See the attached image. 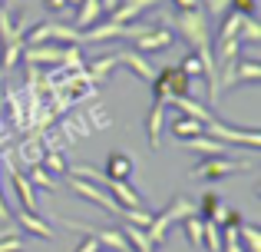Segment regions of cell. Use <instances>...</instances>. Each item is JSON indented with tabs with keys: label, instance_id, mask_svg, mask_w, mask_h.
Returning <instances> with one entry per match:
<instances>
[{
	"label": "cell",
	"instance_id": "6da1fadb",
	"mask_svg": "<svg viewBox=\"0 0 261 252\" xmlns=\"http://www.w3.org/2000/svg\"><path fill=\"white\" fill-rule=\"evenodd\" d=\"M80 43V30L70 24H60V20H40L37 27L23 33V47H33V43Z\"/></svg>",
	"mask_w": 261,
	"mask_h": 252
},
{
	"label": "cell",
	"instance_id": "7a4b0ae2",
	"mask_svg": "<svg viewBox=\"0 0 261 252\" xmlns=\"http://www.w3.org/2000/svg\"><path fill=\"white\" fill-rule=\"evenodd\" d=\"M129 43H133V50L152 57V53H162V50H169V47L175 43V30H172L169 24H149L146 30L136 33Z\"/></svg>",
	"mask_w": 261,
	"mask_h": 252
},
{
	"label": "cell",
	"instance_id": "3957f363",
	"mask_svg": "<svg viewBox=\"0 0 261 252\" xmlns=\"http://www.w3.org/2000/svg\"><path fill=\"white\" fill-rule=\"evenodd\" d=\"M238 169H251V163H242V159H235V156H208V159H202L192 169V179L208 182V179H222V176H228V173H238Z\"/></svg>",
	"mask_w": 261,
	"mask_h": 252
},
{
	"label": "cell",
	"instance_id": "277c9868",
	"mask_svg": "<svg viewBox=\"0 0 261 252\" xmlns=\"http://www.w3.org/2000/svg\"><path fill=\"white\" fill-rule=\"evenodd\" d=\"M218 70H225V77L218 80V93L225 90V86H235V83H258L261 80V63L258 60H242V63H225L218 66Z\"/></svg>",
	"mask_w": 261,
	"mask_h": 252
},
{
	"label": "cell",
	"instance_id": "5b68a950",
	"mask_svg": "<svg viewBox=\"0 0 261 252\" xmlns=\"http://www.w3.org/2000/svg\"><path fill=\"white\" fill-rule=\"evenodd\" d=\"M116 60H119V63H126V70H133L136 77L139 80H146V83H152L155 80V66H152V60L146 57V53H139V50H133V47H129V50H122V53H116Z\"/></svg>",
	"mask_w": 261,
	"mask_h": 252
},
{
	"label": "cell",
	"instance_id": "8992f818",
	"mask_svg": "<svg viewBox=\"0 0 261 252\" xmlns=\"http://www.w3.org/2000/svg\"><path fill=\"white\" fill-rule=\"evenodd\" d=\"M155 4H159V0H119V4L106 13V20H113V24H129V20H136L139 13H146L149 7H155Z\"/></svg>",
	"mask_w": 261,
	"mask_h": 252
},
{
	"label": "cell",
	"instance_id": "52a82bcc",
	"mask_svg": "<svg viewBox=\"0 0 261 252\" xmlns=\"http://www.w3.org/2000/svg\"><path fill=\"white\" fill-rule=\"evenodd\" d=\"M102 182L109 186V196H113L122 209H142V206H146V199H142L129 182H119V179H102Z\"/></svg>",
	"mask_w": 261,
	"mask_h": 252
},
{
	"label": "cell",
	"instance_id": "ba28073f",
	"mask_svg": "<svg viewBox=\"0 0 261 252\" xmlns=\"http://www.w3.org/2000/svg\"><path fill=\"white\" fill-rule=\"evenodd\" d=\"M162 120H166V100H155L152 110L146 117V140L149 149H159L162 146Z\"/></svg>",
	"mask_w": 261,
	"mask_h": 252
},
{
	"label": "cell",
	"instance_id": "9c48e42d",
	"mask_svg": "<svg viewBox=\"0 0 261 252\" xmlns=\"http://www.w3.org/2000/svg\"><path fill=\"white\" fill-rule=\"evenodd\" d=\"M133 156L126 153H109L106 156V169H102V179H119V182H129L133 176Z\"/></svg>",
	"mask_w": 261,
	"mask_h": 252
},
{
	"label": "cell",
	"instance_id": "30bf717a",
	"mask_svg": "<svg viewBox=\"0 0 261 252\" xmlns=\"http://www.w3.org/2000/svg\"><path fill=\"white\" fill-rule=\"evenodd\" d=\"M73 10H76V20H73V27H76V30H89L93 24H99V20L106 17V10H102L99 0H80Z\"/></svg>",
	"mask_w": 261,
	"mask_h": 252
},
{
	"label": "cell",
	"instance_id": "8fae6325",
	"mask_svg": "<svg viewBox=\"0 0 261 252\" xmlns=\"http://www.w3.org/2000/svg\"><path fill=\"white\" fill-rule=\"evenodd\" d=\"M7 169H10V182H13V193H17L20 206L30 209V213H37V199H33V186H30V179H27V176L20 173L17 166H7Z\"/></svg>",
	"mask_w": 261,
	"mask_h": 252
},
{
	"label": "cell",
	"instance_id": "7c38bea8",
	"mask_svg": "<svg viewBox=\"0 0 261 252\" xmlns=\"http://www.w3.org/2000/svg\"><path fill=\"white\" fill-rule=\"evenodd\" d=\"M169 129H172V136H178V140H192V136L205 133V123H198L189 113H175V117L169 120Z\"/></svg>",
	"mask_w": 261,
	"mask_h": 252
},
{
	"label": "cell",
	"instance_id": "4fadbf2b",
	"mask_svg": "<svg viewBox=\"0 0 261 252\" xmlns=\"http://www.w3.org/2000/svg\"><path fill=\"white\" fill-rule=\"evenodd\" d=\"M17 222L27 229V233H33L37 239H53V229L46 226V219H43V216L30 213V209H23V206L17 209Z\"/></svg>",
	"mask_w": 261,
	"mask_h": 252
},
{
	"label": "cell",
	"instance_id": "5bb4252c",
	"mask_svg": "<svg viewBox=\"0 0 261 252\" xmlns=\"http://www.w3.org/2000/svg\"><path fill=\"white\" fill-rule=\"evenodd\" d=\"M116 66H119V60H116V53H109V57H99V60H93V63H86L83 73H86V80H89L93 86H99L102 80H106L109 73L116 70Z\"/></svg>",
	"mask_w": 261,
	"mask_h": 252
},
{
	"label": "cell",
	"instance_id": "9a60e30c",
	"mask_svg": "<svg viewBox=\"0 0 261 252\" xmlns=\"http://www.w3.org/2000/svg\"><path fill=\"white\" fill-rule=\"evenodd\" d=\"M198 213H202V219H212L215 226H222L225 206L218 202V196H215V193H205V196H202V206H198Z\"/></svg>",
	"mask_w": 261,
	"mask_h": 252
},
{
	"label": "cell",
	"instance_id": "2e32d148",
	"mask_svg": "<svg viewBox=\"0 0 261 252\" xmlns=\"http://www.w3.org/2000/svg\"><path fill=\"white\" fill-rule=\"evenodd\" d=\"M182 233H185V239H189L195 249H202V216L189 213V216L182 219Z\"/></svg>",
	"mask_w": 261,
	"mask_h": 252
},
{
	"label": "cell",
	"instance_id": "e0dca14e",
	"mask_svg": "<svg viewBox=\"0 0 261 252\" xmlns=\"http://www.w3.org/2000/svg\"><path fill=\"white\" fill-rule=\"evenodd\" d=\"M0 47H4V53H0V66L10 70V66L20 60V53H23V40H0Z\"/></svg>",
	"mask_w": 261,
	"mask_h": 252
},
{
	"label": "cell",
	"instance_id": "ac0fdd59",
	"mask_svg": "<svg viewBox=\"0 0 261 252\" xmlns=\"http://www.w3.org/2000/svg\"><path fill=\"white\" fill-rule=\"evenodd\" d=\"M178 70H182L189 80H195V77H205V66H202V60H198V53H195V50H189V53L182 57Z\"/></svg>",
	"mask_w": 261,
	"mask_h": 252
},
{
	"label": "cell",
	"instance_id": "d6986e66",
	"mask_svg": "<svg viewBox=\"0 0 261 252\" xmlns=\"http://www.w3.org/2000/svg\"><path fill=\"white\" fill-rule=\"evenodd\" d=\"M27 179H30V186H37V189H46V193H50V189L57 186V179L50 176V169H43L40 163H37V166H30V176H27Z\"/></svg>",
	"mask_w": 261,
	"mask_h": 252
},
{
	"label": "cell",
	"instance_id": "ffe728a7",
	"mask_svg": "<svg viewBox=\"0 0 261 252\" xmlns=\"http://www.w3.org/2000/svg\"><path fill=\"white\" fill-rule=\"evenodd\" d=\"M238 236L245 239V252H261V233H258V226L245 222V226H238Z\"/></svg>",
	"mask_w": 261,
	"mask_h": 252
},
{
	"label": "cell",
	"instance_id": "44dd1931",
	"mask_svg": "<svg viewBox=\"0 0 261 252\" xmlns=\"http://www.w3.org/2000/svg\"><path fill=\"white\" fill-rule=\"evenodd\" d=\"M238 37L248 40V43H258V40H261V27H258V20H255V17H245V20H242V30H238Z\"/></svg>",
	"mask_w": 261,
	"mask_h": 252
},
{
	"label": "cell",
	"instance_id": "7402d4cb",
	"mask_svg": "<svg viewBox=\"0 0 261 252\" xmlns=\"http://www.w3.org/2000/svg\"><path fill=\"white\" fill-rule=\"evenodd\" d=\"M205 7H208L205 13H212V17H225L231 10V0H205Z\"/></svg>",
	"mask_w": 261,
	"mask_h": 252
},
{
	"label": "cell",
	"instance_id": "603a6c76",
	"mask_svg": "<svg viewBox=\"0 0 261 252\" xmlns=\"http://www.w3.org/2000/svg\"><path fill=\"white\" fill-rule=\"evenodd\" d=\"M80 0H43V7L46 10H53V13H63V10H73Z\"/></svg>",
	"mask_w": 261,
	"mask_h": 252
},
{
	"label": "cell",
	"instance_id": "cb8c5ba5",
	"mask_svg": "<svg viewBox=\"0 0 261 252\" xmlns=\"http://www.w3.org/2000/svg\"><path fill=\"white\" fill-rule=\"evenodd\" d=\"M0 252H23V242L13 236V239H0Z\"/></svg>",
	"mask_w": 261,
	"mask_h": 252
},
{
	"label": "cell",
	"instance_id": "d4e9b609",
	"mask_svg": "<svg viewBox=\"0 0 261 252\" xmlns=\"http://www.w3.org/2000/svg\"><path fill=\"white\" fill-rule=\"evenodd\" d=\"M73 252H99V242H96L93 236H86V239H83V246H76Z\"/></svg>",
	"mask_w": 261,
	"mask_h": 252
},
{
	"label": "cell",
	"instance_id": "484cf974",
	"mask_svg": "<svg viewBox=\"0 0 261 252\" xmlns=\"http://www.w3.org/2000/svg\"><path fill=\"white\" fill-rule=\"evenodd\" d=\"M178 10H195V7H202V0H175Z\"/></svg>",
	"mask_w": 261,
	"mask_h": 252
},
{
	"label": "cell",
	"instance_id": "4316f807",
	"mask_svg": "<svg viewBox=\"0 0 261 252\" xmlns=\"http://www.w3.org/2000/svg\"><path fill=\"white\" fill-rule=\"evenodd\" d=\"M99 4H102V10H106V13H109V10H113V7H116V4H119V0H99Z\"/></svg>",
	"mask_w": 261,
	"mask_h": 252
}]
</instances>
